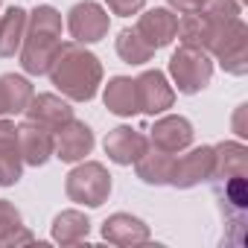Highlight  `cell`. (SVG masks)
Segmentation results:
<instances>
[{"instance_id": "cell-13", "label": "cell", "mask_w": 248, "mask_h": 248, "mask_svg": "<svg viewBox=\"0 0 248 248\" xmlns=\"http://www.w3.org/2000/svg\"><path fill=\"white\" fill-rule=\"evenodd\" d=\"M24 175V158L18 146V126L0 120V187H12Z\"/></svg>"}, {"instance_id": "cell-26", "label": "cell", "mask_w": 248, "mask_h": 248, "mask_svg": "<svg viewBox=\"0 0 248 248\" xmlns=\"http://www.w3.org/2000/svg\"><path fill=\"white\" fill-rule=\"evenodd\" d=\"M239 6H242L239 0H204L199 12L219 30V27H225V24L239 18Z\"/></svg>"}, {"instance_id": "cell-10", "label": "cell", "mask_w": 248, "mask_h": 248, "mask_svg": "<svg viewBox=\"0 0 248 248\" xmlns=\"http://www.w3.org/2000/svg\"><path fill=\"white\" fill-rule=\"evenodd\" d=\"M135 91H138V108L146 114H161L167 108H172L175 102V91L167 85V76L161 70H146L135 79Z\"/></svg>"}, {"instance_id": "cell-5", "label": "cell", "mask_w": 248, "mask_h": 248, "mask_svg": "<svg viewBox=\"0 0 248 248\" xmlns=\"http://www.w3.org/2000/svg\"><path fill=\"white\" fill-rule=\"evenodd\" d=\"M207 53H213L216 62L228 73L242 76L248 70V27L239 18L225 24V27H219L213 41H210V47H207Z\"/></svg>"}, {"instance_id": "cell-8", "label": "cell", "mask_w": 248, "mask_h": 248, "mask_svg": "<svg viewBox=\"0 0 248 248\" xmlns=\"http://www.w3.org/2000/svg\"><path fill=\"white\" fill-rule=\"evenodd\" d=\"M210 175H213V146H199L172 161L170 184L178 190H190V187L207 181Z\"/></svg>"}, {"instance_id": "cell-24", "label": "cell", "mask_w": 248, "mask_h": 248, "mask_svg": "<svg viewBox=\"0 0 248 248\" xmlns=\"http://www.w3.org/2000/svg\"><path fill=\"white\" fill-rule=\"evenodd\" d=\"M88 233H91V222L79 210H62L53 219V239L62 245H76V242L88 239Z\"/></svg>"}, {"instance_id": "cell-2", "label": "cell", "mask_w": 248, "mask_h": 248, "mask_svg": "<svg viewBox=\"0 0 248 248\" xmlns=\"http://www.w3.org/2000/svg\"><path fill=\"white\" fill-rule=\"evenodd\" d=\"M62 50V15L53 6H38L27 15V32L21 44V67L32 76L50 70Z\"/></svg>"}, {"instance_id": "cell-21", "label": "cell", "mask_w": 248, "mask_h": 248, "mask_svg": "<svg viewBox=\"0 0 248 248\" xmlns=\"http://www.w3.org/2000/svg\"><path fill=\"white\" fill-rule=\"evenodd\" d=\"M32 99V85L24 76L3 73L0 76V114H21Z\"/></svg>"}, {"instance_id": "cell-30", "label": "cell", "mask_w": 248, "mask_h": 248, "mask_svg": "<svg viewBox=\"0 0 248 248\" xmlns=\"http://www.w3.org/2000/svg\"><path fill=\"white\" fill-rule=\"evenodd\" d=\"M167 3H170L172 9H178L181 15H187V12H199L204 0H167Z\"/></svg>"}, {"instance_id": "cell-31", "label": "cell", "mask_w": 248, "mask_h": 248, "mask_svg": "<svg viewBox=\"0 0 248 248\" xmlns=\"http://www.w3.org/2000/svg\"><path fill=\"white\" fill-rule=\"evenodd\" d=\"M239 3H245V0H239Z\"/></svg>"}, {"instance_id": "cell-19", "label": "cell", "mask_w": 248, "mask_h": 248, "mask_svg": "<svg viewBox=\"0 0 248 248\" xmlns=\"http://www.w3.org/2000/svg\"><path fill=\"white\" fill-rule=\"evenodd\" d=\"M27 9L21 6H9L0 18V56L9 59L15 53H21L24 44V32H27Z\"/></svg>"}, {"instance_id": "cell-18", "label": "cell", "mask_w": 248, "mask_h": 248, "mask_svg": "<svg viewBox=\"0 0 248 248\" xmlns=\"http://www.w3.org/2000/svg\"><path fill=\"white\" fill-rule=\"evenodd\" d=\"M102 99H105V108H108L111 114H117V117H132V114L140 111V108H138L135 79H129V76H114V79L105 85Z\"/></svg>"}, {"instance_id": "cell-3", "label": "cell", "mask_w": 248, "mask_h": 248, "mask_svg": "<svg viewBox=\"0 0 248 248\" xmlns=\"http://www.w3.org/2000/svg\"><path fill=\"white\" fill-rule=\"evenodd\" d=\"M64 193L70 202L85 204V207H99L108 196H111V175L102 164L96 161H85L76 170H70L67 181H64Z\"/></svg>"}, {"instance_id": "cell-14", "label": "cell", "mask_w": 248, "mask_h": 248, "mask_svg": "<svg viewBox=\"0 0 248 248\" xmlns=\"http://www.w3.org/2000/svg\"><path fill=\"white\" fill-rule=\"evenodd\" d=\"M24 111H27V120L38 123V126H44L50 132H59L64 123L73 120V108L56 93H38V96L32 93V99Z\"/></svg>"}, {"instance_id": "cell-4", "label": "cell", "mask_w": 248, "mask_h": 248, "mask_svg": "<svg viewBox=\"0 0 248 248\" xmlns=\"http://www.w3.org/2000/svg\"><path fill=\"white\" fill-rule=\"evenodd\" d=\"M170 73H172V79H175V85H178L181 93H199L202 88L210 85L213 62H210L207 50L181 44L172 53V59H170Z\"/></svg>"}, {"instance_id": "cell-16", "label": "cell", "mask_w": 248, "mask_h": 248, "mask_svg": "<svg viewBox=\"0 0 248 248\" xmlns=\"http://www.w3.org/2000/svg\"><path fill=\"white\" fill-rule=\"evenodd\" d=\"M18 146H21L24 164L44 167L53 155V132L32 123V120H27L24 126H18Z\"/></svg>"}, {"instance_id": "cell-25", "label": "cell", "mask_w": 248, "mask_h": 248, "mask_svg": "<svg viewBox=\"0 0 248 248\" xmlns=\"http://www.w3.org/2000/svg\"><path fill=\"white\" fill-rule=\"evenodd\" d=\"M117 53H120V59L126 62V64H146L155 56V50L135 30H123L117 35Z\"/></svg>"}, {"instance_id": "cell-29", "label": "cell", "mask_w": 248, "mask_h": 248, "mask_svg": "<svg viewBox=\"0 0 248 248\" xmlns=\"http://www.w3.org/2000/svg\"><path fill=\"white\" fill-rule=\"evenodd\" d=\"M24 242H35V233H32V231H27V228L21 225L18 231H12L3 242H0V245H24Z\"/></svg>"}, {"instance_id": "cell-1", "label": "cell", "mask_w": 248, "mask_h": 248, "mask_svg": "<svg viewBox=\"0 0 248 248\" xmlns=\"http://www.w3.org/2000/svg\"><path fill=\"white\" fill-rule=\"evenodd\" d=\"M47 73H50L53 85L73 102L93 99L96 91H99V82H102L99 59L76 41L73 44L62 41V50H59V56H56V62L50 64Z\"/></svg>"}, {"instance_id": "cell-22", "label": "cell", "mask_w": 248, "mask_h": 248, "mask_svg": "<svg viewBox=\"0 0 248 248\" xmlns=\"http://www.w3.org/2000/svg\"><path fill=\"white\" fill-rule=\"evenodd\" d=\"M172 155L170 152H161V149H146L138 161H135V170H138V178L146 181V184H170V172H172Z\"/></svg>"}, {"instance_id": "cell-7", "label": "cell", "mask_w": 248, "mask_h": 248, "mask_svg": "<svg viewBox=\"0 0 248 248\" xmlns=\"http://www.w3.org/2000/svg\"><path fill=\"white\" fill-rule=\"evenodd\" d=\"M108 12L93 3V0H82V3H76L70 12H67V30L73 35L76 44H96L108 35Z\"/></svg>"}, {"instance_id": "cell-11", "label": "cell", "mask_w": 248, "mask_h": 248, "mask_svg": "<svg viewBox=\"0 0 248 248\" xmlns=\"http://www.w3.org/2000/svg\"><path fill=\"white\" fill-rule=\"evenodd\" d=\"M105 155L114 161V164H120V167H129V164H135L146 149H149V140L138 132V129H132V126H117V129H111L108 135H105Z\"/></svg>"}, {"instance_id": "cell-12", "label": "cell", "mask_w": 248, "mask_h": 248, "mask_svg": "<svg viewBox=\"0 0 248 248\" xmlns=\"http://www.w3.org/2000/svg\"><path fill=\"white\" fill-rule=\"evenodd\" d=\"M135 32H138L152 50H161V47L172 44V38H175V32H178V15L170 12V9H149L146 15L138 18Z\"/></svg>"}, {"instance_id": "cell-17", "label": "cell", "mask_w": 248, "mask_h": 248, "mask_svg": "<svg viewBox=\"0 0 248 248\" xmlns=\"http://www.w3.org/2000/svg\"><path fill=\"white\" fill-rule=\"evenodd\" d=\"M102 239L111 245H140L149 242V225L132 213H114L102 222Z\"/></svg>"}, {"instance_id": "cell-28", "label": "cell", "mask_w": 248, "mask_h": 248, "mask_svg": "<svg viewBox=\"0 0 248 248\" xmlns=\"http://www.w3.org/2000/svg\"><path fill=\"white\" fill-rule=\"evenodd\" d=\"M105 3H108V9H111L114 15H120V18H132V15H138V12L143 9L146 0H105Z\"/></svg>"}, {"instance_id": "cell-9", "label": "cell", "mask_w": 248, "mask_h": 248, "mask_svg": "<svg viewBox=\"0 0 248 248\" xmlns=\"http://www.w3.org/2000/svg\"><path fill=\"white\" fill-rule=\"evenodd\" d=\"M93 149V132L91 126H85L82 120H70L59 132H53V155L59 161H82L85 155H91Z\"/></svg>"}, {"instance_id": "cell-23", "label": "cell", "mask_w": 248, "mask_h": 248, "mask_svg": "<svg viewBox=\"0 0 248 248\" xmlns=\"http://www.w3.org/2000/svg\"><path fill=\"white\" fill-rule=\"evenodd\" d=\"M175 35H178L181 44H187V47L207 50L210 41H213V35H216V27H213L202 12H187V15L178 21V32H175Z\"/></svg>"}, {"instance_id": "cell-6", "label": "cell", "mask_w": 248, "mask_h": 248, "mask_svg": "<svg viewBox=\"0 0 248 248\" xmlns=\"http://www.w3.org/2000/svg\"><path fill=\"white\" fill-rule=\"evenodd\" d=\"M216 202L222 210V219L228 228H233V242L242 245V233H245V210H248V184L245 175H225L216 178Z\"/></svg>"}, {"instance_id": "cell-27", "label": "cell", "mask_w": 248, "mask_h": 248, "mask_svg": "<svg viewBox=\"0 0 248 248\" xmlns=\"http://www.w3.org/2000/svg\"><path fill=\"white\" fill-rule=\"evenodd\" d=\"M21 225H24V219H21L18 207L12 202H6V199H0V242H3L12 231H18Z\"/></svg>"}, {"instance_id": "cell-20", "label": "cell", "mask_w": 248, "mask_h": 248, "mask_svg": "<svg viewBox=\"0 0 248 248\" xmlns=\"http://www.w3.org/2000/svg\"><path fill=\"white\" fill-rule=\"evenodd\" d=\"M225 175H248V149L236 140L213 146V175L210 178H225Z\"/></svg>"}, {"instance_id": "cell-15", "label": "cell", "mask_w": 248, "mask_h": 248, "mask_svg": "<svg viewBox=\"0 0 248 248\" xmlns=\"http://www.w3.org/2000/svg\"><path fill=\"white\" fill-rule=\"evenodd\" d=\"M193 143V126L187 117H178V114H170V117H161L155 126H152V146L161 149V152H181Z\"/></svg>"}]
</instances>
